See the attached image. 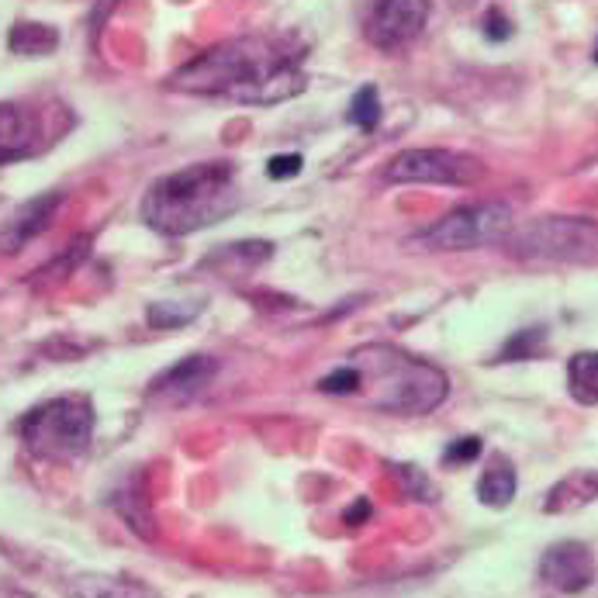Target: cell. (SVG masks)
Listing matches in <instances>:
<instances>
[{
  "label": "cell",
  "mask_w": 598,
  "mask_h": 598,
  "mask_svg": "<svg viewBox=\"0 0 598 598\" xmlns=\"http://www.w3.org/2000/svg\"><path fill=\"white\" fill-rule=\"evenodd\" d=\"M73 598H160L153 588L132 578H115V574H80L70 585Z\"/></svg>",
  "instance_id": "5bb4252c"
},
{
  "label": "cell",
  "mask_w": 598,
  "mask_h": 598,
  "mask_svg": "<svg viewBox=\"0 0 598 598\" xmlns=\"http://www.w3.org/2000/svg\"><path fill=\"white\" fill-rule=\"evenodd\" d=\"M512 498H516V467L509 464V457L495 453L478 481V502L488 509H505Z\"/></svg>",
  "instance_id": "9a60e30c"
},
{
  "label": "cell",
  "mask_w": 598,
  "mask_h": 598,
  "mask_svg": "<svg viewBox=\"0 0 598 598\" xmlns=\"http://www.w3.org/2000/svg\"><path fill=\"white\" fill-rule=\"evenodd\" d=\"M319 391H325V395H357L360 391V370L353 367V363L332 370L329 377H322L319 381Z\"/></svg>",
  "instance_id": "7402d4cb"
},
{
  "label": "cell",
  "mask_w": 598,
  "mask_h": 598,
  "mask_svg": "<svg viewBox=\"0 0 598 598\" xmlns=\"http://www.w3.org/2000/svg\"><path fill=\"white\" fill-rule=\"evenodd\" d=\"M204 301H153L146 312V319L153 329H180L191 319H198Z\"/></svg>",
  "instance_id": "ac0fdd59"
},
{
  "label": "cell",
  "mask_w": 598,
  "mask_h": 598,
  "mask_svg": "<svg viewBox=\"0 0 598 598\" xmlns=\"http://www.w3.org/2000/svg\"><path fill=\"white\" fill-rule=\"evenodd\" d=\"M353 367L360 370L357 395L370 408L391 415H426L450 395V377L436 363L412 357L388 343H367L353 353Z\"/></svg>",
  "instance_id": "3957f363"
},
{
  "label": "cell",
  "mask_w": 598,
  "mask_h": 598,
  "mask_svg": "<svg viewBox=\"0 0 598 598\" xmlns=\"http://www.w3.org/2000/svg\"><path fill=\"white\" fill-rule=\"evenodd\" d=\"M301 166H305V160H301L298 153L274 156V160L267 163V177L270 180H291V177H298V173H301Z\"/></svg>",
  "instance_id": "cb8c5ba5"
},
{
  "label": "cell",
  "mask_w": 598,
  "mask_h": 598,
  "mask_svg": "<svg viewBox=\"0 0 598 598\" xmlns=\"http://www.w3.org/2000/svg\"><path fill=\"white\" fill-rule=\"evenodd\" d=\"M595 63H598V45H595Z\"/></svg>",
  "instance_id": "4316f807"
},
{
  "label": "cell",
  "mask_w": 598,
  "mask_h": 598,
  "mask_svg": "<svg viewBox=\"0 0 598 598\" xmlns=\"http://www.w3.org/2000/svg\"><path fill=\"white\" fill-rule=\"evenodd\" d=\"M18 433L32 457L49 464H73L87 453L94 436V405L87 395L49 398L21 415Z\"/></svg>",
  "instance_id": "277c9868"
},
{
  "label": "cell",
  "mask_w": 598,
  "mask_h": 598,
  "mask_svg": "<svg viewBox=\"0 0 598 598\" xmlns=\"http://www.w3.org/2000/svg\"><path fill=\"white\" fill-rule=\"evenodd\" d=\"M59 204H63V194L59 191L39 194V198L18 204V208L11 211V218L4 222V229H0V253L14 256V253H21L32 239H39L42 232L52 225V218H56Z\"/></svg>",
  "instance_id": "7c38bea8"
},
{
  "label": "cell",
  "mask_w": 598,
  "mask_h": 598,
  "mask_svg": "<svg viewBox=\"0 0 598 598\" xmlns=\"http://www.w3.org/2000/svg\"><path fill=\"white\" fill-rule=\"evenodd\" d=\"M391 467H395V478H398L401 488L412 491V495L422 498V502H433V498H436V488L429 484V478L419 471V467H415V464H391Z\"/></svg>",
  "instance_id": "44dd1931"
},
{
  "label": "cell",
  "mask_w": 598,
  "mask_h": 598,
  "mask_svg": "<svg viewBox=\"0 0 598 598\" xmlns=\"http://www.w3.org/2000/svg\"><path fill=\"white\" fill-rule=\"evenodd\" d=\"M543 339H547V332L536 325V329H522L516 332V336L505 343V350H502V357L498 360H529V357H536L540 353V346H543Z\"/></svg>",
  "instance_id": "ffe728a7"
},
{
  "label": "cell",
  "mask_w": 598,
  "mask_h": 598,
  "mask_svg": "<svg viewBox=\"0 0 598 598\" xmlns=\"http://www.w3.org/2000/svg\"><path fill=\"white\" fill-rule=\"evenodd\" d=\"M512 236V211L502 201L467 204V208L450 211L429 229L415 232L408 239V249L415 253H460V249L495 246Z\"/></svg>",
  "instance_id": "5b68a950"
},
{
  "label": "cell",
  "mask_w": 598,
  "mask_h": 598,
  "mask_svg": "<svg viewBox=\"0 0 598 598\" xmlns=\"http://www.w3.org/2000/svg\"><path fill=\"white\" fill-rule=\"evenodd\" d=\"M598 502V471H574L567 474V478H560L554 488L547 491V498H543V512L547 516H567V512H578L585 509V505Z\"/></svg>",
  "instance_id": "4fadbf2b"
},
{
  "label": "cell",
  "mask_w": 598,
  "mask_h": 598,
  "mask_svg": "<svg viewBox=\"0 0 598 598\" xmlns=\"http://www.w3.org/2000/svg\"><path fill=\"white\" fill-rule=\"evenodd\" d=\"M484 39H491V42H505V39H512V32H516V28H512V21L505 18L502 11H488L484 14Z\"/></svg>",
  "instance_id": "d4e9b609"
},
{
  "label": "cell",
  "mask_w": 598,
  "mask_h": 598,
  "mask_svg": "<svg viewBox=\"0 0 598 598\" xmlns=\"http://www.w3.org/2000/svg\"><path fill=\"white\" fill-rule=\"evenodd\" d=\"M370 516V502H367V498H360V502L357 505H350V509H346V522H360V519H367Z\"/></svg>",
  "instance_id": "484cf974"
},
{
  "label": "cell",
  "mask_w": 598,
  "mask_h": 598,
  "mask_svg": "<svg viewBox=\"0 0 598 598\" xmlns=\"http://www.w3.org/2000/svg\"><path fill=\"white\" fill-rule=\"evenodd\" d=\"M218 374V360L204 357V353H194V357H184L180 363H173L170 370H163L153 384H149V398L163 401V405H187L201 395L211 384V377Z\"/></svg>",
  "instance_id": "8fae6325"
},
{
  "label": "cell",
  "mask_w": 598,
  "mask_h": 598,
  "mask_svg": "<svg viewBox=\"0 0 598 598\" xmlns=\"http://www.w3.org/2000/svg\"><path fill=\"white\" fill-rule=\"evenodd\" d=\"M242 204L229 160L194 163L156 180L142 198V222L163 236H191L229 218Z\"/></svg>",
  "instance_id": "7a4b0ae2"
},
{
  "label": "cell",
  "mask_w": 598,
  "mask_h": 598,
  "mask_svg": "<svg viewBox=\"0 0 598 598\" xmlns=\"http://www.w3.org/2000/svg\"><path fill=\"white\" fill-rule=\"evenodd\" d=\"M353 121L357 128H363V132H374L377 128V121H381V97H377V87H360L357 94H353V101H350V115H346Z\"/></svg>",
  "instance_id": "d6986e66"
},
{
  "label": "cell",
  "mask_w": 598,
  "mask_h": 598,
  "mask_svg": "<svg viewBox=\"0 0 598 598\" xmlns=\"http://www.w3.org/2000/svg\"><path fill=\"white\" fill-rule=\"evenodd\" d=\"M567 391L578 405H598V353H574L567 363Z\"/></svg>",
  "instance_id": "e0dca14e"
},
{
  "label": "cell",
  "mask_w": 598,
  "mask_h": 598,
  "mask_svg": "<svg viewBox=\"0 0 598 598\" xmlns=\"http://www.w3.org/2000/svg\"><path fill=\"white\" fill-rule=\"evenodd\" d=\"M388 184H446L474 187L484 180V163L478 156L457 149H405L384 170Z\"/></svg>",
  "instance_id": "52a82bcc"
},
{
  "label": "cell",
  "mask_w": 598,
  "mask_h": 598,
  "mask_svg": "<svg viewBox=\"0 0 598 598\" xmlns=\"http://www.w3.org/2000/svg\"><path fill=\"white\" fill-rule=\"evenodd\" d=\"M540 578L560 595H578L595 581V554L578 540H564L543 554Z\"/></svg>",
  "instance_id": "9c48e42d"
},
{
  "label": "cell",
  "mask_w": 598,
  "mask_h": 598,
  "mask_svg": "<svg viewBox=\"0 0 598 598\" xmlns=\"http://www.w3.org/2000/svg\"><path fill=\"white\" fill-rule=\"evenodd\" d=\"M512 253L519 260L550 263H585L598 256V225L585 218H540L522 236L512 239Z\"/></svg>",
  "instance_id": "8992f818"
},
{
  "label": "cell",
  "mask_w": 598,
  "mask_h": 598,
  "mask_svg": "<svg viewBox=\"0 0 598 598\" xmlns=\"http://www.w3.org/2000/svg\"><path fill=\"white\" fill-rule=\"evenodd\" d=\"M429 0H367L363 4V39L381 52H401L426 32Z\"/></svg>",
  "instance_id": "ba28073f"
},
{
  "label": "cell",
  "mask_w": 598,
  "mask_h": 598,
  "mask_svg": "<svg viewBox=\"0 0 598 598\" xmlns=\"http://www.w3.org/2000/svg\"><path fill=\"white\" fill-rule=\"evenodd\" d=\"M481 457V439L478 436H460L446 446L443 453V464L446 467H460V464H471V460Z\"/></svg>",
  "instance_id": "603a6c76"
},
{
  "label": "cell",
  "mask_w": 598,
  "mask_h": 598,
  "mask_svg": "<svg viewBox=\"0 0 598 598\" xmlns=\"http://www.w3.org/2000/svg\"><path fill=\"white\" fill-rule=\"evenodd\" d=\"M7 45L18 56H49L59 45V32L52 25H42V21H18L7 35Z\"/></svg>",
  "instance_id": "2e32d148"
},
{
  "label": "cell",
  "mask_w": 598,
  "mask_h": 598,
  "mask_svg": "<svg viewBox=\"0 0 598 598\" xmlns=\"http://www.w3.org/2000/svg\"><path fill=\"white\" fill-rule=\"evenodd\" d=\"M49 146L42 115L28 104H0V166L28 160Z\"/></svg>",
  "instance_id": "30bf717a"
},
{
  "label": "cell",
  "mask_w": 598,
  "mask_h": 598,
  "mask_svg": "<svg viewBox=\"0 0 598 598\" xmlns=\"http://www.w3.org/2000/svg\"><path fill=\"white\" fill-rule=\"evenodd\" d=\"M305 56V42L298 35H242L204 49L201 56L180 66L166 87L177 94L270 108L291 101L308 87L301 70Z\"/></svg>",
  "instance_id": "6da1fadb"
}]
</instances>
